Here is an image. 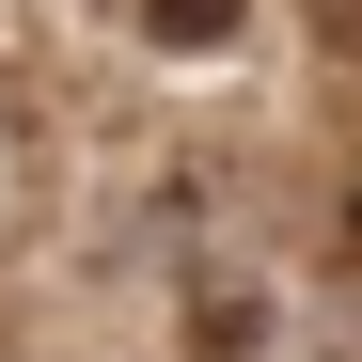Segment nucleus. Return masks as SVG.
<instances>
[{"label": "nucleus", "instance_id": "1", "mask_svg": "<svg viewBox=\"0 0 362 362\" xmlns=\"http://www.w3.org/2000/svg\"><path fill=\"white\" fill-rule=\"evenodd\" d=\"M236 16H252V0H142L158 47H236Z\"/></svg>", "mask_w": 362, "mask_h": 362}, {"label": "nucleus", "instance_id": "2", "mask_svg": "<svg viewBox=\"0 0 362 362\" xmlns=\"http://www.w3.org/2000/svg\"><path fill=\"white\" fill-rule=\"evenodd\" d=\"M315 32H331V47H362V0H315Z\"/></svg>", "mask_w": 362, "mask_h": 362}]
</instances>
